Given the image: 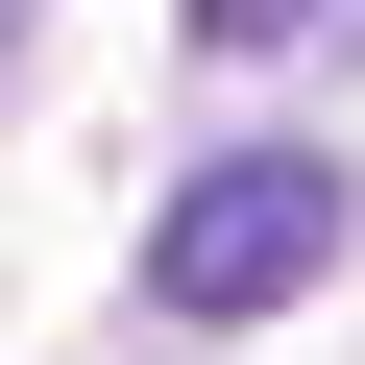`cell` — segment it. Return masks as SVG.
I'll list each match as a JSON object with an SVG mask.
<instances>
[{"mask_svg": "<svg viewBox=\"0 0 365 365\" xmlns=\"http://www.w3.org/2000/svg\"><path fill=\"white\" fill-rule=\"evenodd\" d=\"M0 25H25V0H0Z\"/></svg>", "mask_w": 365, "mask_h": 365, "instance_id": "cell-3", "label": "cell"}, {"mask_svg": "<svg viewBox=\"0 0 365 365\" xmlns=\"http://www.w3.org/2000/svg\"><path fill=\"white\" fill-rule=\"evenodd\" d=\"M317 268H341V170H317V146H220L195 195L146 220V317H195V341H220V317H292Z\"/></svg>", "mask_w": 365, "mask_h": 365, "instance_id": "cell-1", "label": "cell"}, {"mask_svg": "<svg viewBox=\"0 0 365 365\" xmlns=\"http://www.w3.org/2000/svg\"><path fill=\"white\" fill-rule=\"evenodd\" d=\"M292 25H341V0H195V49H292Z\"/></svg>", "mask_w": 365, "mask_h": 365, "instance_id": "cell-2", "label": "cell"}]
</instances>
